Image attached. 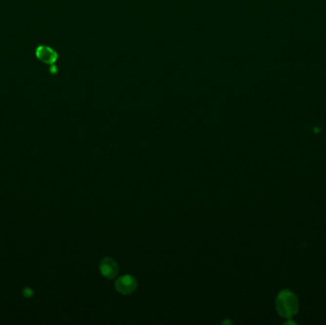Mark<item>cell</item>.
<instances>
[{
	"mask_svg": "<svg viewBox=\"0 0 326 325\" xmlns=\"http://www.w3.org/2000/svg\"><path fill=\"white\" fill-rule=\"evenodd\" d=\"M137 286L138 284L136 279L130 275H125L119 278L115 283L117 291L122 295L132 294L137 289Z\"/></svg>",
	"mask_w": 326,
	"mask_h": 325,
	"instance_id": "obj_1",
	"label": "cell"
},
{
	"mask_svg": "<svg viewBox=\"0 0 326 325\" xmlns=\"http://www.w3.org/2000/svg\"><path fill=\"white\" fill-rule=\"evenodd\" d=\"M100 270L105 278L112 280L119 273V265L113 259L104 258L100 264Z\"/></svg>",
	"mask_w": 326,
	"mask_h": 325,
	"instance_id": "obj_2",
	"label": "cell"
},
{
	"mask_svg": "<svg viewBox=\"0 0 326 325\" xmlns=\"http://www.w3.org/2000/svg\"><path fill=\"white\" fill-rule=\"evenodd\" d=\"M36 56L40 61L46 64H54L58 60V54L48 46H40L37 48Z\"/></svg>",
	"mask_w": 326,
	"mask_h": 325,
	"instance_id": "obj_3",
	"label": "cell"
},
{
	"mask_svg": "<svg viewBox=\"0 0 326 325\" xmlns=\"http://www.w3.org/2000/svg\"><path fill=\"white\" fill-rule=\"evenodd\" d=\"M23 295H24V297H26V298H30V297H32L33 296V294H34V292H33V290L32 289H30V288H25L24 290H23Z\"/></svg>",
	"mask_w": 326,
	"mask_h": 325,
	"instance_id": "obj_4",
	"label": "cell"
}]
</instances>
